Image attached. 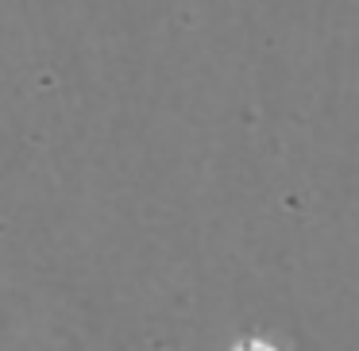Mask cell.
Masks as SVG:
<instances>
[]
</instances>
